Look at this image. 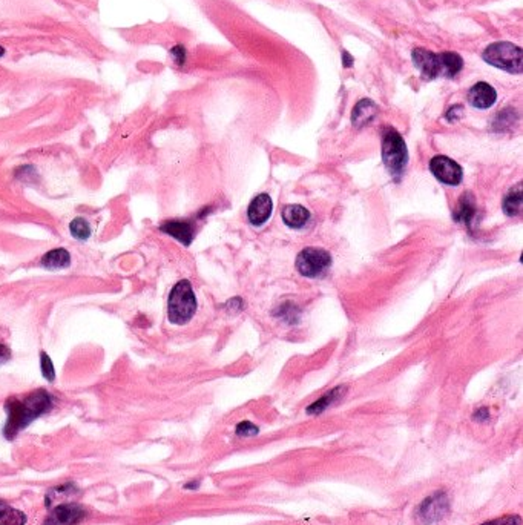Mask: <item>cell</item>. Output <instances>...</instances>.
I'll return each instance as SVG.
<instances>
[{
  "instance_id": "cell-7",
  "label": "cell",
  "mask_w": 523,
  "mask_h": 525,
  "mask_svg": "<svg viewBox=\"0 0 523 525\" xmlns=\"http://www.w3.org/2000/svg\"><path fill=\"white\" fill-rule=\"evenodd\" d=\"M430 169L440 183L448 186L461 185L464 178V171L461 165L445 156H436L430 161Z\"/></svg>"
},
{
  "instance_id": "cell-18",
  "label": "cell",
  "mask_w": 523,
  "mask_h": 525,
  "mask_svg": "<svg viewBox=\"0 0 523 525\" xmlns=\"http://www.w3.org/2000/svg\"><path fill=\"white\" fill-rule=\"evenodd\" d=\"M26 514L0 501V525H25Z\"/></svg>"
},
{
  "instance_id": "cell-13",
  "label": "cell",
  "mask_w": 523,
  "mask_h": 525,
  "mask_svg": "<svg viewBox=\"0 0 523 525\" xmlns=\"http://www.w3.org/2000/svg\"><path fill=\"white\" fill-rule=\"evenodd\" d=\"M283 221L292 229H302L310 221V212L301 204H288L283 209Z\"/></svg>"
},
{
  "instance_id": "cell-14",
  "label": "cell",
  "mask_w": 523,
  "mask_h": 525,
  "mask_svg": "<svg viewBox=\"0 0 523 525\" xmlns=\"http://www.w3.org/2000/svg\"><path fill=\"white\" fill-rule=\"evenodd\" d=\"M376 114L377 106L372 100H368V98H364V100H360L353 108V112H351V123H353L356 128H364L365 125L375 120Z\"/></svg>"
},
{
  "instance_id": "cell-21",
  "label": "cell",
  "mask_w": 523,
  "mask_h": 525,
  "mask_svg": "<svg viewBox=\"0 0 523 525\" xmlns=\"http://www.w3.org/2000/svg\"><path fill=\"white\" fill-rule=\"evenodd\" d=\"M40 370H42L43 378L47 379V381L52 383L54 379H56V369H54L52 361L47 352H42L40 354Z\"/></svg>"
},
{
  "instance_id": "cell-6",
  "label": "cell",
  "mask_w": 523,
  "mask_h": 525,
  "mask_svg": "<svg viewBox=\"0 0 523 525\" xmlns=\"http://www.w3.org/2000/svg\"><path fill=\"white\" fill-rule=\"evenodd\" d=\"M331 266V255L326 249L305 248L296 258V269L302 277L318 278Z\"/></svg>"
},
{
  "instance_id": "cell-17",
  "label": "cell",
  "mask_w": 523,
  "mask_h": 525,
  "mask_svg": "<svg viewBox=\"0 0 523 525\" xmlns=\"http://www.w3.org/2000/svg\"><path fill=\"white\" fill-rule=\"evenodd\" d=\"M346 393V387H336L333 388L331 392H329L327 395H324L322 398H319L318 401H315L312 405L307 407V413L309 415H319L322 413L324 410L327 409V407H330L331 404H335L339 398Z\"/></svg>"
},
{
  "instance_id": "cell-29",
  "label": "cell",
  "mask_w": 523,
  "mask_h": 525,
  "mask_svg": "<svg viewBox=\"0 0 523 525\" xmlns=\"http://www.w3.org/2000/svg\"><path fill=\"white\" fill-rule=\"evenodd\" d=\"M198 485H200V481H194V483L186 484L184 488H189V490H191V488H198Z\"/></svg>"
},
{
  "instance_id": "cell-9",
  "label": "cell",
  "mask_w": 523,
  "mask_h": 525,
  "mask_svg": "<svg viewBox=\"0 0 523 525\" xmlns=\"http://www.w3.org/2000/svg\"><path fill=\"white\" fill-rule=\"evenodd\" d=\"M448 512V500L445 493H436L430 497H427L419 507V516L421 519L425 524H433L444 518L445 513Z\"/></svg>"
},
{
  "instance_id": "cell-28",
  "label": "cell",
  "mask_w": 523,
  "mask_h": 525,
  "mask_svg": "<svg viewBox=\"0 0 523 525\" xmlns=\"http://www.w3.org/2000/svg\"><path fill=\"white\" fill-rule=\"evenodd\" d=\"M342 65L347 68L353 65V57H351L348 52H342Z\"/></svg>"
},
{
  "instance_id": "cell-24",
  "label": "cell",
  "mask_w": 523,
  "mask_h": 525,
  "mask_svg": "<svg viewBox=\"0 0 523 525\" xmlns=\"http://www.w3.org/2000/svg\"><path fill=\"white\" fill-rule=\"evenodd\" d=\"M481 525H522V519L517 514H510V516H503V518L483 522Z\"/></svg>"
},
{
  "instance_id": "cell-23",
  "label": "cell",
  "mask_w": 523,
  "mask_h": 525,
  "mask_svg": "<svg viewBox=\"0 0 523 525\" xmlns=\"http://www.w3.org/2000/svg\"><path fill=\"white\" fill-rule=\"evenodd\" d=\"M170 57H172L175 65L183 67L187 62V51L183 45H174V47L170 48Z\"/></svg>"
},
{
  "instance_id": "cell-3",
  "label": "cell",
  "mask_w": 523,
  "mask_h": 525,
  "mask_svg": "<svg viewBox=\"0 0 523 525\" xmlns=\"http://www.w3.org/2000/svg\"><path fill=\"white\" fill-rule=\"evenodd\" d=\"M196 296L192 289L191 282L180 279V282L170 289L168 298V318L172 324L184 325L194 318L196 312Z\"/></svg>"
},
{
  "instance_id": "cell-1",
  "label": "cell",
  "mask_w": 523,
  "mask_h": 525,
  "mask_svg": "<svg viewBox=\"0 0 523 525\" xmlns=\"http://www.w3.org/2000/svg\"><path fill=\"white\" fill-rule=\"evenodd\" d=\"M54 405L52 396L45 391L37 388L23 398H10L5 403L6 410V424L4 427V434L6 439L16 438L20 430L39 418V416L48 413Z\"/></svg>"
},
{
  "instance_id": "cell-12",
  "label": "cell",
  "mask_w": 523,
  "mask_h": 525,
  "mask_svg": "<svg viewBox=\"0 0 523 525\" xmlns=\"http://www.w3.org/2000/svg\"><path fill=\"white\" fill-rule=\"evenodd\" d=\"M160 229H161V232L170 235V237L175 238L177 241L184 244V246H189V244L192 243L194 235H195L194 226H192L191 221L169 220V221H165L163 224H161Z\"/></svg>"
},
{
  "instance_id": "cell-16",
  "label": "cell",
  "mask_w": 523,
  "mask_h": 525,
  "mask_svg": "<svg viewBox=\"0 0 523 525\" xmlns=\"http://www.w3.org/2000/svg\"><path fill=\"white\" fill-rule=\"evenodd\" d=\"M474 217H476V203H474V198H473L471 194H464L461 197V200H459V207H457V211L454 212L453 219L457 223H462V224L470 226Z\"/></svg>"
},
{
  "instance_id": "cell-20",
  "label": "cell",
  "mask_w": 523,
  "mask_h": 525,
  "mask_svg": "<svg viewBox=\"0 0 523 525\" xmlns=\"http://www.w3.org/2000/svg\"><path fill=\"white\" fill-rule=\"evenodd\" d=\"M503 211L507 215H517L522 211V189L514 188L503 200Z\"/></svg>"
},
{
  "instance_id": "cell-26",
  "label": "cell",
  "mask_w": 523,
  "mask_h": 525,
  "mask_svg": "<svg viewBox=\"0 0 523 525\" xmlns=\"http://www.w3.org/2000/svg\"><path fill=\"white\" fill-rule=\"evenodd\" d=\"M462 112H464V108H462V106H453V108H449V111L447 112V119H448L449 122H454V120L459 119V117L462 115Z\"/></svg>"
},
{
  "instance_id": "cell-30",
  "label": "cell",
  "mask_w": 523,
  "mask_h": 525,
  "mask_svg": "<svg viewBox=\"0 0 523 525\" xmlns=\"http://www.w3.org/2000/svg\"><path fill=\"white\" fill-rule=\"evenodd\" d=\"M4 56H5V48L0 47V57H4Z\"/></svg>"
},
{
  "instance_id": "cell-10",
  "label": "cell",
  "mask_w": 523,
  "mask_h": 525,
  "mask_svg": "<svg viewBox=\"0 0 523 525\" xmlns=\"http://www.w3.org/2000/svg\"><path fill=\"white\" fill-rule=\"evenodd\" d=\"M274 211V202L269 194H259L250 202L247 207V219L252 226H263L267 223Z\"/></svg>"
},
{
  "instance_id": "cell-8",
  "label": "cell",
  "mask_w": 523,
  "mask_h": 525,
  "mask_svg": "<svg viewBox=\"0 0 523 525\" xmlns=\"http://www.w3.org/2000/svg\"><path fill=\"white\" fill-rule=\"evenodd\" d=\"M86 512L78 504H60L45 521V525H78L83 521Z\"/></svg>"
},
{
  "instance_id": "cell-15",
  "label": "cell",
  "mask_w": 523,
  "mask_h": 525,
  "mask_svg": "<svg viewBox=\"0 0 523 525\" xmlns=\"http://www.w3.org/2000/svg\"><path fill=\"white\" fill-rule=\"evenodd\" d=\"M40 265L48 270L66 269L71 266V253L65 248L51 249L42 257Z\"/></svg>"
},
{
  "instance_id": "cell-19",
  "label": "cell",
  "mask_w": 523,
  "mask_h": 525,
  "mask_svg": "<svg viewBox=\"0 0 523 525\" xmlns=\"http://www.w3.org/2000/svg\"><path fill=\"white\" fill-rule=\"evenodd\" d=\"M69 233L78 241H86L91 237V224L83 217H77L69 223Z\"/></svg>"
},
{
  "instance_id": "cell-4",
  "label": "cell",
  "mask_w": 523,
  "mask_h": 525,
  "mask_svg": "<svg viewBox=\"0 0 523 525\" xmlns=\"http://www.w3.org/2000/svg\"><path fill=\"white\" fill-rule=\"evenodd\" d=\"M382 160L392 177L399 180L404 175L409 163V149L402 135L390 126L382 131Z\"/></svg>"
},
{
  "instance_id": "cell-22",
  "label": "cell",
  "mask_w": 523,
  "mask_h": 525,
  "mask_svg": "<svg viewBox=\"0 0 523 525\" xmlns=\"http://www.w3.org/2000/svg\"><path fill=\"white\" fill-rule=\"evenodd\" d=\"M238 437H242V438H247V437H255V434L259 433V429L257 427L255 424H252L250 421H242L237 425L235 429Z\"/></svg>"
},
{
  "instance_id": "cell-25",
  "label": "cell",
  "mask_w": 523,
  "mask_h": 525,
  "mask_svg": "<svg viewBox=\"0 0 523 525\" xmlns=\"http://www.w3.org/2000/svg\"><path fill=\"white\" fill-rule=\"evenodd\" d=\"M11 349L5 346V344H0V366L8 363L11 359Z\"/></svg>"
},
{
  "instance_id": "cell-27",
  "label": "cell",
  "mask_w": 523,
  "mask_h": 525,
  "mask_svg": "<svg viewBox=\"0 0 523 525\" xmlns=\"http://www.w3.org/2000/svg\"><path fill=\"white\" fill-rule=\"evenodd\" d=\"M488 416H490L488 409H479V410H477V412L473 415V418H474V420H479V421H486V420H488Z\"/></svg>"
},
{
  "instance_id": "cell-5",
  "label": "cell",
  "mask_w": 523,
  "mask_h": 525,
  "mask_svg": "<svg viewBox=\"0 0 523 525\" xmlns=\"http://www.w3.org/2000/svg\"><path fill=\"white\" fill-rule=\"evenodd\" d=\"M482 57L491 67L507 71L510 74H520L522 72V48L514 43L495 42L483 51Z\"/></svg>"
},
{
  "instance_id": "cell-2",
  "label": "cell",
  "mask_w": 523,
  "mask_h": 525,
  "mask_svg": "<svg viewBox=\"0 0 523 525\" xmlns=\"http://www.w3.org/2000/svg\"><path fill=\"white\" fill-rule=\"evenodd\" d=\"M414 67H416L423 79L433 80L437 77L453 79L464 68V59L456 52L435 54L423 48H416L411 54Z\"/></svg>"
},
{
  "instance_id": "cell-11",
  "label": "cell",
  "mask_w": 523,
  "mask_h": 525,
  "mask_svg": "<svg viewBox=\"0 0 523 525\" xmlns=\"http://www.w3.org/2000/svg\"><path fill=\"white\" fill-rule=\"evenodd\" d=\"M495 100H498V93L486 81H477L468 93V102L477 110H488L495 103Z\"/></svg>"
}]
</instances>
